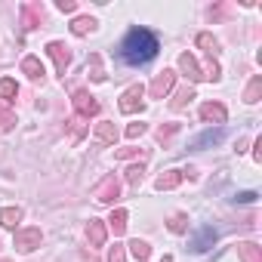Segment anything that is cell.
<instances>
[{"mask_svg": "<svg viewBox=\"0 0 262 262\" xmlns=\"http://www.w3.org/2000/svg\"><path fill=\"white\" fill-rule=\"evenodd\" d=\"M158 50H161V43H158V37L148 28H133L123 37V43H120V59L126 65L139 68V65H148L158 56Z\"/></svg>", "mask_w": 262, "mask_h": 262, "instance_id": "obj_1", "label": "cell"}, {"mask_svg": "<svg viewBox=\"0 0 262 262\" xmlns=\"http://www.w3.org/2000/svg\"><path fill=\"white\" fill-rule=\"evenodd\" d=\"M120 111L123 114H136V111H142L145 108V86L142 83H133V86H129L123 96H120Z\"/></svg>", "mask_w": 262, "mask_h": 262, "instance_id": "obj_2", "label": "cell"}, {"mask_svg": "<svg viewBox=\"0 0 262 262\" xmlns=\"http://www.w3.org/2000/svg\"><path fill=\"white\" fill-rule=\"evenodd\" d=\"M71 105H74L77 117H83V120H90V117H96V114H99V102H96V96H90L86 90H74Z\"/></svg>", "mask_w": 262, "mask_h": 262, "instance_id": "obj_3", "label": "cell"}, {"mask_svg": "<svg viewBox=\"0 0 262 262\" xmlns=\"http://www.w3.org/2000/svg\"><path fill=\"white\" fill-rule=\"evenodd\" d=\"M40 241H43L40 228H19V231L13 234V244H16V250H22V253L37 250V247H40Z\"/></svg>", "mask_w": 262, "mask_h": 262, "instance_id": "obj_4", "label": "cell"}, {"mask_svg": "<svg viewBox=\"0 0 262 262\" xmlns=\"http://www.w3.org/2000/svg\"><path fill=\"white\" fill-rule=\"evenodd\" d=\"M173 83H176V71H173V68H164V71L151 80V86H148L145 93H151V99H164V96L173 90Z\"/></svg>", "mask_w": 262, "mask_h": 262, "instance_id": "obj_5", "label": "cell"}, {"mask_svg": "<svg viewBox=\"0 0 262 262\" xmlns=\"http://www.w3.org/2000/svg\"><path fill=\"white\" fill-rule=\"evenodd\" d=\"M117 194H120V182H117L114 176H105V179L93 188V198H96L99 204H114Z\"/></svg>", "mask_w": 262, "mask_h": 262, "instance_id": "obj_6", "label": "cell"}, {"mask_svg": "<svg viewBox=\"0 0 262 262\" xmlns=\"http://www.w3.org/2000/svg\"><path fill=\"white\" fill-rule=\"evenodd\" d=\"M182 179H194V170H167V173L158 176L155 188H158V191H170V188H176Z\"/></svg>", "mask_w": 262, "mask_h": 262, "instance_id": "obj_7", "label": "cell"}, {"mask_svg": "<svg viewBox=\"0 0 262 262\" xmlns=\"http://www.w3.org/2000/svg\"><path fill=\"white\" fill-rule=\"evenodd\" d=\"M47 53H50V59L56 62V71L65 74V68L71 65V53H68V47H65L62 40H53V43H47Z\"/></svg>", "mask_w": 262, "mask_h": 262, "instance_id": "obj_8", "label": "cell"}, {"mask_svg": "<svg viewBox=\"0 0 262 262\" xmlns=\"http://www.w3.org/2000/svg\"><path fill=\"white\" fill-rule=\"evenodd\" d=\"M179 71H182L188 80H194V83H198V80H207L204 68L198 65V59H194L191 53H182V56H179Z\"/></svg>", "mask_w": 262, "mask_h": 262, "instance_id": "obj_9", "label": "cell"}, {"mask_svg": "<svg viewBox=\"0 0 262 262\" xmlns=\"http://www.w3.org/2000/svg\"><path fill=\"white\" fill-rule=\"evenodd\" d=\"M201 117L210 120V123H219V126H222V123L228 120V111H225L222 102H204V105H201Z\"/></svg>", "mask_w": 262, "mask_h": 262, "instance_id": "obj_10", "label": "cell"}, {"mask_svg": "<svg viewBox=\"0 0 262 262\" xmlns=\"http://www.w3.org/2000/svg\"><path fill=\"white\" fill-rule=\"evenodd\" d=\"M213 244H216V228H213V225H204V228L194 234V241H191V250H194V253H207Z\"/></svg>", "mask_w": 262, "mask_h": 262, "instance_id": "obj_11", "label": "cell"}, {"mask_svg": "<svg viewBox=\"0 0 262 262\" xmlns=\"http://www.w3.org/2000/svg\"><path fill=\"white\" fill-rule=\"evenodd\" d=\"M105 237H108L105 222H102V219H90V225H86V241H90V247H102Z\"/></svg>", "mask_w": 262, "mask_h": 262, "instance_id": "obj_12", "label": "cell"}, {"mask_svg": "<svg viewBox=\"0 0 262 262\" xmlns=\"http://www.w3.org/2000/svg\"><path fill=\"white\" fill-rule=\"evenodd\" d=\"M222 139H225V129L216 126V129H207V133H201V136L194 139V148H210V145H219Z\"/></svg>", "mask_w": 262, "mask_h": 262, "instance_id": "obj_13", "label": "cell"}, {"mask_svg": "<svg viewBox=\"0 0 262 262\" xmlns=\"http://www.w3.org/2000/svg\"><path fill=\"white\" fill-rule=\"evenodd\" d=\"M237 256H241V262H262V247H256L253 241H241Z\"/></svg>", "mask_w": 262, "mask_h": 262, "instance_id": "obj_14", "label": "cell"}, {"mask_svg": "<svg viewBox=\"0 0 262 262\" xmlns=\"http://www.w3.org/2000/svg\"><path fill=\"white\" fill-rule=\"evenodd\" d=\"M96 139H99L102 145H114L117 129H114V123H111V120H99V123H96Z\"/></svg>", "mask_w": 262, "mask_h": 262, "instance_id": "obj_15", "label": "cell"}, {"mask_svg": "<svg viewBox=\"0 0 262 262\" xmlns=\"http://www.w3.org/2000/svg\"><path fill=\"white\" fill-rule=\"evenodd\" d=\"M40 19H43L40 4H28V7H22V22H25V28H28V31H31V28H37V25H40Z\"/></svg>", "mask_w": 262, "mask_h": 262, "instance_id": "obj_16", "label": "cell"}, {"mask_svg": "<svg viewBox=\"0 0 262 262\" xmlns=\"http://www.w3.org/2000/svg\"><path fill=\"white\" fill-rule=\"evenodd\" d=\"M96 31V19L93 16H77L74 22H71V34L74 37H86V34H93Z\"/></svg>", "mask_w": 262, "mask_h": 262, "instance_id": "obj_17", "label": "cell"}, {"mask_svg": "<svg viewBox=\"0 0 262 262\" xmlns=\"http://www.w3.org/2000/svg\"><path fill=\"white\" fill-rule=\"evenodd\" d=\"M22 222V207H4L0 210V225L4 228H16Z\"/></svg>", "mask_w": 262, "mask_h": 262, "instance_id": "obj_18", "label": "cell"}, {"mask_svg": "<svg viewBox=\"0 0 262 262\" xmlns=\"http://www.w3.org/2000/svg\"><path fill=\"white\" fill-rule=\"evenodd\" d=\"M22 71H25L31 80H43V65H40V59H34V56H25V59H22Z\"/></svg>", "mask_w": 262, "mask_h": 262, "instance_id": "obj_19", "label": "cell"}, {"mask_svg": "<svg viewBox=\"0 0 262 262\" xmlns=\"http://www.w3.org/2000/svg\"><path fill=\"white\" fill-rule=\"evenodd\" d=\"M126 247H129V253H133L139 262H145V259L151 256V247H148V241H139V237H133V241L126 244Z\"/></svg>", "mask_w": 262, "mask_h": 262, "instance_id": "obj_20", "label": "cell"}, {"mask_svg": "<svg viewBox=\"0 0 262 262\" xmlns=\"http://www.w3.org/2000/svg\"><path fill=\"white\" fill-rule=\"evenodd\" d=\"M108 225H111V231H114V234H123V231H126V210H123V207H117V210L111 213Z\"/></svg>", "mask_w": 262, "mask_h": 262, "instance_id": "obj_21", "label": "cell"}, {"mask_svg": "<svg viewBox=\"0 0 262 262\" xmlns=\"http://www.w3.org/2000/svg\"><path fill=\"white\" fill-rule=\"evenodd\" d=\"M16 93H19V86H16L13 77H0V99H4V102H13Z\"/></svg>", "mask_w": 262, "mask_h": 262, "instance_id": "obj_22", "label": "cell"}, {"mask_svg": "<svg viewBox=\"0 0 262 262\" xmlns=\"http://www.w3.org/2000/svg\"><path fill=\"white\" fill-rule=\"evenodd\" d=\"M86 74H90L96 83H102V80H105V71H102V59H99L96 53L90 56V68H86Z\"/></svg>", "mask_w": 262, "mask_h": 262, "instance_id": "obj_23", "label": "cell"}, {"mask_svg": "<svg viewBox=\"0 0 262 262\" xmlns=\"http://www.w3.org/2000/svg\"><path fill=\"white\" fill-rule=\"evenodd\" d=\"M259 96H262V77L256 74V77L250 80V86H247V93H244V102H259Z\"/></svg>", "mask_w": 262, "mask_h": 262, "instance_id": "obj_24", "label": "cell"}, {"mask_svg": "<svg viewBox=\"0 0 262 262\" xmlns=\"http://www.w3.org/2000/svg\"><path fill=\"white\" fill-rule=\"evenodd\" d=\"M191 99H194V90H191V86H185V90H179V96L170 102V108H173V111H182Z\"/></svg>", "mask_w": 262, "mask_h": 262, "instance_id": "obj_25", "label": "cell"}, {"mask_svg": "<svg viewBox=\"0 0 262 262\" xmlns=\"http://www.w3.org/2000/svg\"><path fill=\"white\" fill-rule=\"evenodd\" d=\"M68 129H71V142H77V139L86 133V123H83V117H77V114H74V117L68 120Z\"/></svg>", "mask_w": 262, "mask_h": 262, "instance_id": "obj_26", "label": "cell"}, {"mask_svg": "<svg viewBox=\"0 0 262 262\" xmlns=\"http://www.w3.org/2000/svg\"><path fill=\"white\" fill-rule=\"evenodd\" d=\"M198 47H204V50L210 53V59H213V53L219 50V40H216L213 34H207V31H204V34H198Z\"/></svg>", "mask_w": 262, "mask_h": 262, "instance_id": "obj_27", "label": "cell"}, {"mask_svg": "<svg viewBox=\"0 0 262 262\" xmlns=\"http://www.w3.org/2000/svg\"><path fill=\"white\" fill-rule=\"evenodd\" d=\"M167 228H170L173 234H182V231L188 228V216H185V213H176V216L167 222Z\"/></svg>", "mask_w": 262, "mask_h": 262, "instance_id": "obj_28", "label": "cell"}, {"mask_svg": "<svg viewBox=\"0 0 262 262\" xmlns=\"http://www.w3.org/2000/svg\"><path fill=\"white\" fill-rule=\"evenodd\" d=\"M114 158H117V161H129V158H139V161H145V158H148V151H145V148H120Z\"/></svg>", "mask_w": 262, "mask_h": 262, "instance_id": "obj_29", "label": "cell"}, {"mask_svg": "<svg viewBox=\"0 0 262 262\" xmlns=\"http://www.w3.org/2000/svg\"><path fill=\"white\" fill-rule=\"evenodd\" d=\"M13 126H16V114L10 108H0V129L7 133V129H13Z\"/></svg>", "mask_w": 262, "mask_h": 262, "instance_id": "obj_30", "label": "cell"}, {"mask_svg": "<svg viewBox=\"0 0 262 262\" xmlns=\"http://www.w3.org/2000/svg\"><path fill=\"white\" fill-rule=\"evenodd\" d=\"M176 133H179V123H167V126H158V139H161V142L173 139Z\"/></svg>", "mask_w": 262, "mask_h": 262, "instance_id": "obj_31", "label": "cell"}, {"mask_svg": "<svg viewBox=\"0 0 262 262\" xmlns=\"http://www.w3.org/2000/svg\"><path fill=\"white\" fill-rule=\"evenodd\" d=\"M142 176H145V170H142V164H139V167H129V170H126V182H129V185H133V188H136V185L142 182Z\"/></svg>", "mask_w": 262, "mask_h": 262, "instance_id": "obj_32", "label": "cell"}, {"mask_svg": "<svg viewBox=\"0 0 262 262\" xmlns=\"http://www.w3.org/2000/svg\"><path fill=\"white\" fill-rule=\"evenodd\" d=\"M142 133H145V123H129V126L123 129V136H126V139H139Z\"/></svg>", "mask_w": 262, "mask_h": 262, "instance_id": "obj_33", "label": "cell"}, {"mask_svg": "<svg viewBox=\"0 0 262 262\" xmlns=\"http://www.w3.org/2000/svg\"><path fill=\"white\" fill-rule=\"evenodd\" d=\"M108 262H126V250H123L120 244H114L111 253H108Z\"/></svg>", "mask_w": 262, "mask_h": 262, "instance_id": "obj_34", "label": "cell"}, {"mask_svg": "<svg viewBox=\"0 0 262 262\" xmlns=\"http://www.w3.org/2000/svg\"><path fill=\"white\" fill-rule=\"evenodd\" d=\"M56 7H59L62 13H74V10H77V4H74V0H56Z\"/></svg>", "mask_w": 262, "mask_h": 262, "instance_id": "obj_35", "label": "cell"}, {"mask_svg": "<svg viewBox=\"0 0 262 262\" xmlns=\"http://www.w3.org/2000/svg\"><path fill=\"white\" fill-rule=\"evenodd\" d=\"M256 198H259V194H256V191H241V194H237V198H234V201H237V204H253V201H256Z\"/></svg>", "mask_w": 262, "mask_h": 262, "instance_id": "obj_36", "label": "cell"}]
</instances>
